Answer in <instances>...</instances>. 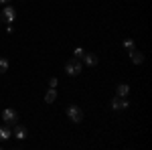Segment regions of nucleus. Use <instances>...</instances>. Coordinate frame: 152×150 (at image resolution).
Returning <instances> with one entry per match:
<instances>
[{"instance_id": "obj_6", "label": "nucleus", "mask_w": 152, "mask_h": 150, "mask_svg": "<svg viewBox=\"0 0 152 150\" xmlns=\"http://www.w3.org/2000/svg\"><path fill=\"white\" fill-rule=\"evenodd\" d=\"M14 132H12V136H14V138H18V140H24L26 138V136H28V132H26V128L24 126H18V124H14Z\"/></svg>"}, {"instance_id": "obj_9", "label": "nucleus", "mask_w": 152, "mask_h": 150, "mask_svg": "<svg viewBox=\"0 0 152 150\" xmlns=\"http://www.w3.org/2000/svg\"><path fill=\"white\" fill-rule=\"evenodd\" d=\"M128 93H130V85L128 83H120V85H118V89H116L118 97H126Z\"/></svg>"}, {"instance_id": "obj_15", "label": "nucleus", "mask_w": 152, "mask_h": 150, "mask_svg": "<svg viewBox=\"0 0 152 150\" xmlns=\"http://www.w3.org/2000/svg\"><path fill=\"white\" fill-rule=\"evenodd\" d=\"M57 85H59L57 77H51V79H49V87H57Z\"/></svg>"}, {"instance_id": "obj_13", "label": "nucleus", "mask_w": 152, "mask_h": 150, "mask_svg": "<svg viewBox=\"0 0 152 150\" xmlns=\"http://www.w3.org/2000/svg\"><path fill=\"white\" fill-rule=\"evenodd\" d=\"M124 49H128V51H132V49H136V45H134V41H132V39H126V41H124Z\"/></svg>"}, {"instance_id": "obj_12", "label": "nucleus", "mask_w": 152, "mask_h": 150, "mask_svg": "<svg viewBox=\"0 0 152 150\" xmlns=\"http://www.w3.org/2000/svg\"><path fill=\"white\" fill-rule=\"evenodd\" d=\"M8 71V59L0 57V73H6Z\"/></svg>"}, {"instance_id": "obj_2", "label": "nucleus", "mask_w": 152, "mask_h": 150, "mask_svg": "<svg viewBox=\"0 0 152 150\" xmlns=\"http://www.w3.org/2000/svg\"><path fill=\"white\" fill-rule=\"evenodd\" d=\"M67 116H69L71 122H75V124L83 122V112H81V108H77V105H69L67 108Z\"/></svg>"}, {"instance_id": "obj_7", "label": "nucleus", "mask_w": 152, "mask_h": 150, "mask_svg": "<svg viewBox=\"0 0 152 150\" xmlns=\"http://www.w3.org/2000/svg\"><path fill=\"white\" fill-rule=\"evenodd\" d=\"M130 59H132V63H134V65L144 63V55H142L140 51H136V49H132V51H130Z\"/></svg>"}, {"instance_id": "obj_5", "label": "nucleus", "mask_w": 152, "mask_h": 150, "mask_svg": "<svg viewBox=\"0 0 152 150\" xmlns=\"http://www.w3.org/2000/svg\"><path fill=\"white\" fill-rule=\"evenodd\" d=\"M110 105H112V110H126V108L130 105V102L126 100V97H118L116 95V97L110 102Z\"/></svg>"}, {"instance_id": "obj_1", "label": "nucleus", "mask_w": 152, "mask_h": 150, "mask_svg": "<svg viewBox=\"0 0 152 150\" xmlns=\"http://www.w3.org/2000/svg\"><path fill=\"white\" fill-rule=\"evenodd\" d=\"M2 120H4V124H8V126H14V124L18 122V114H16V110H12V108H6V110L2 112Z\"/></svg>"}, {"instance_id": "obj_14", "label": "nucleus", "mask_w": 152, "mask_h": 150, "mask_svg": "<svg viewBox=\"0 0 152 150\" xmlns=\"http://www.w3.org/2000/svg\"><path fill=\"white\" fill-rule=\"evenodd\" d=\"M73 55H75V59H81L83 57V49H79V47H77V49L73 51Z\"/></svg>"}, {"instance_id": "obj_16", "label": "nucleus", "mask_w": 152, "mask_h": 150, "mask_svg": "<svg viewBox=\"0 0 152 150\" xmlns=\"http://www.w3.org/2000/svg\"><path fill=\"white\" fill-rule=\"evenodd\" d=\"M0 4H10V0H0Z\"/></svg>"}, {"instance_id": "obj_4", "label": "nucleus", "mask_w": 152, "mask_h": 150, "mask_svg": "<svg viewBox=\"0 0 152 150\" xmlns=\"http://www.w3.org/2000/svg\"><path fill=\"white\" fill-rule=\"evenodd\" d=\"M0 18H2L4 23H14V18H16V10H14V6H4Z\"/></svg>"}, {"instance_id": "obj_8", "label": "nucleus", "mask_w": 152, "mask_h": 150, "mask_svg": "<svg viewBox=\"0 0 152 150\" xmlns=\"http://www.w3.org/2000/svg\"><path fill=\"white\" fill-rule=\"evenodd\" d=\"M83 61H85V65H89V67H94V65H97V55H94V53H83Z\"/></svg>"}, {"instance_id": "obj_3", "label": "nucleus", "mask_w": 152, "mask_h": 150, "mask_svg": "<svg viewBox=\"0 0 152 150\" xmlns=\"http://www.w3.org/2000/svg\"><path fill=\"white\" fill-rule=\"evenodd\" d=\"M65 73L67 75H79L81 73V63L77 61V59H71L65 63Z\"/></svg>"}, {"instance_id": "obj_11", "label": "nucleus", "mask_w": 152, "mask_h": 150, "mask_svg": "<svg viewBox=\"0 0 152 150\" xmlns=\"http://www.w3.org/2000/svg\"><path fill=\"white\" fill-rule=\"evenodd\" d=\"M10 136H12L10 128H8V126H0V140H8Z\"/></svg>"}, {"instance_id": "obj_17", "label": "nucleus", "mask_w": 152, "mask_h": 150, "mask_svg": "<svg viewBox=\"0 0 152 150\" xmlns=\"http://www.w3.org/2000/svg\"><path fill=\"white\" fill-rule=\"evenodd\" d=\"M0 20H2V18H0Z\"/></svg>"}, {"instance_id": "obj_10", "label": "nucleus", "mask_w": 152, "mask_h": 150, "mask_svg": "<svg viewBox=\"0 0 152 150\" xmlns=\"http://www.w3.org/2000/svg\"><path fill=\"white\" fill-rule=\"evenodd\" d=\"M55 100H57V89H55V87H51V89L45 93V104H53Z\"/></svg>"}]
</instances>
